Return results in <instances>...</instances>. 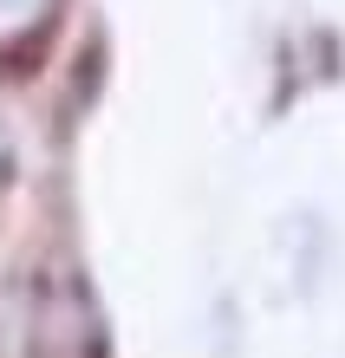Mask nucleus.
<instances>
[{
    "label": "nucleus",
    "instance_id": "obj_2",
    "mask_svg": "<svg viewBox=\"0 0 345 358\" xmlns=\"http://www.w3.org/2000/svg\"><path fill=\"white\" fill-rule=\"evenodd\" d=\"M0 182H7V131H0Z\"/></svg>",
    "mask_w": 345,
    "mask_h": 358
},
{
    "label": "nucleus",
    "instance_id": "obj_1",
    "mask_svg": "<svg viewBox=\"0 0 345 358\" xmlns=\"http://www.w3.org/2000/svg\"><path fill=\"white\" fill-rule=\"evenodd\" d=\"M59 0H0V66H27L52 39Z\"/></svg>",
    "mask_w": 345,
    "mask_h": 358
}]
</instances>
